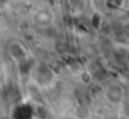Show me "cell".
<instances>
[{
  "label": "cell",
  "instance_id": "obj_1",
  "mask_svg": "<svg viewBox=\"0 0 129 119\" xmlns=\"http://www.w3.org/2000/svg\"><path fill=\"white\" fill-rule=\"evenodd\" d=\"M105 98L112 104H118L123 99V89L117 84H112L105 90Z\"/></svg>",
  "mask_w": 129,
  "mask_h": 119
},
{
  "label": "cell",
  "instance_id": "obj_2",
  "mask_svg": "<svg viewBox=\"0 0 129 119\" xmlns=\"http://www.w3.org/2000/svg\"><path fill=\"white\" fill-rule=\"evenodd\" d=\"M9 54L16 59V60H23L26 58V50L24 49V46L19 43H13L9 46Z\"/></svg>",
  "mask_w": 129,
  "mask_h": 119
},
{
  "label": "cell",
  "instance_id": "obj_3",
  "mask_svg": "<svg viewBox=\"0 0 129 119\" xmlns=\"http://www.w3.org/2000/svg\"><path fill=\"white\" fill-rule=\"evenodd\" d=\"M50 19H51V15H50L49 11L40 10V11H38V13L35 14V21H37L38 24H43L44 25V24L49 23Z\"/></svg>",
  "mask_w": 129,
  "mask_h": 119
}]
</instances>
